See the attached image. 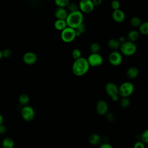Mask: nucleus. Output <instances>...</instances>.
<instances>
[{"mask_svg": "<svg viewBox=\"0 0 148 148\" xmlns=\"http://www.w3.org/2000/svg\"><path fill=\"white\" fill-rule=\"evenodd\" d=\"M3 148H13L14 143L13 140L10 138H5L2 142Z\"/></svg>", "mask_w": 148, "mask_h": 148, "instance_id": "nucleus-21", "label": "nucleus"}, {"mask_svg": "<svg viewBox=\"0 0 148 148\" xmlns=\"http://www.w3.org/2000/svg\"><path fill=\"white\" fill-rule=\"evenodd\" d=\"M106 119H108V121L112 122L114 120V117L112 113H109L106 114Z\"/></svg>", "mask_w": 148, "mask_h": 148, "instance_id": "nucleus-34", "label": "nucleus"}, {"mask_svg": "<svg viewBox=\"0 0 148 148\" xmlns=\"http://www.w3.org/2000/svg\"><path fill=\"white\" fill-rule=\"evenodd\" d=\"M139 35H140V34L138 31L134 30V29L131 30L127 33V39L130 42H135L136 40H138V39L139 38Z\"/></svg>", "mask_w": 148, "mask_h": 148, "instance_id": "nucleus-15", "label": "nucleus"}, {"mask_svg": "<svg viewBox=\"0 0 148 148\" xmlns=\"http://www.w3.org/2000/svg\"><path fill=\"white\" fill-rule=\"evenodd\" d=\"M120 44L121 43L119 41L118 39L116 38L110 39L107 43L108 47L113 50H116L117 49H119Z\"/></svg>", "mask_w": 148, "mask_h": 148, "instance_id": "nucleus-17", "label": "nucleus"}, {"mask_svg": "<svg viewBox=\"0 0 148 148\" xmlns=\"http://www.w3.org/2000/svg\"><path fill=\"white\" fill-rule=\"evenodd\" d=\"M66 8H67V9L69 12V13L79 10L78 5L73 2H69V3L67 5Z\"/></svg>", "mask_w": 148, "mask_h": 148, "instance_id": "nucleus-27", "label": "nucleus"}, {"mask_svg": "<svg viewBox=\"0 0 148 148\" xmlns=\"http://www.w3.org/2000/svg\"><path fill=\"white\" fill-rule=\"evenodd\" d=\"M126 74L128 77L130 79H134L138 76L139 74V70L136 67L131 66L127 69Z\"/></svg>", "mask_w": 148, "mask_h": 148, "instance_id": "nucleus-18", "label": "nucleus"}, {"mask_svg": "<svg viewBox=\"0 0 148 148\" xmlns=\"http://www.w3.org/2000/svg\"><path fill=\"white\" fill-rule=\"evenodd\" d=\"M120 105L122 108H127L130 105V101L128 97H123V98L120 101Z\"/></svg>", "mask_w": 148, "mask_h": 148, "instance_id": "nucleus-28", "label": "nucleus"}, {"mask_svg": "<svg viewBox=\"0 0 148 148\" xmlns=\"http://www.w3.org/2000/svg\"><path fill=\"white\" fill-rule=\"evenodd\" d=\"M134 91V86L131 82H124L119 87V95L122 97H128Z\"/></svg>", "mask_w": 148, "mask_h": 148, "instance_id": "nucleus-5", "label": "nucleus"}, {"mask_svg": "<svg viewBox=\"0 0 148 148\" xmlns=\"http://www.w3.org/2000/svg\"><path fill=\"white\" fill-rule=\"evenodd\" d=\"M3 116L0 114V125L3 124Z\"/></svg>", "mask_w": 148, "mask_h": 148, "instance_id": "nucleus-40", "label": "nucleus"}, {"mask_svg": "<svg viewBox=\"0 0 148 148\" xmlns=\"http://www.w3.org/2000/svg\"><path fill=\"white\" fill-rule=\"evenodd\" d=\"M94 6H99L102 2V0H91Z\"/></svg>", "mask_w": 148, "mask_h": 148, "instance_id": "nucleus-36", "label": "nucleus"}, {"mask_svg": "<svg viewBox=\"0 0 148 148\" xmlns=\"http://www.w3.org/2000/svg\"><path fill=\"white\" fill-rule=\"evenodd\" d=\"M60 37L61 40L66 43L72 42L77 37L76 31L74 28L69 27H66L64 29L61 31Z\"/></svg>", "mask_w": 148, "mask_h": 148, "instance_id": "nucleus-4", "label": "nucleus"}, {"mask_svg": "<svg viewBox=\"0 0 148 148\" xmlns=\"http://www.w3.org/2000/svg\"><path fill=\"white\" fill-rule=\"evenodd\" d=\"M110 6L113 10L119 9L120 8V3L119 0H112L110 3Z\"/></svg>", "mask_w": 148, "mask_h": 148, "instance_id": "nucleus-31", "label": "nucleus"}, {"mask_svg": "<svg viewBox=\"0 0 148 148\" xmlns=\"http://www.w3.org/2000/svg\"><path fill=\"white\" fill-rule=\"evenodd\" d=\"M99 148H113L112 146L108 143H103L101 144Z\"/></svg>", "mask_w": 148, "mask_h": 148, "instance_id": "nucleus-35", "label": "nucleus"}, {"mask_svg": "<svg viewBox=\"0 0 148 148\" xmlns=\"http://www.w3.org/2000/svg\"><path fill=\"white\" fill-rule=\"evenodd\" d=\"M140 139L141 141L144 143H148V130H146L144 131L140 135Z\"/></svg>", "mask_w": 148, "mask_h": 148, "instance_id": "nucleus-30", "label": "nucleus"}, {"mask_svg": "<svg viewBox=\"0 0 148 148\" xmlns=\"http://www.w3.org/2000/svg\"><path fill=\"white\" fill-rule=\"evenodd\" d=\"M83 13H82L80 10L69 13L65 20L68 27L74 29L81 24L83 23Z\"/></svg>", "mask_w": 148, "mask_h": 148, "instance_id": "nucleus-2", "label": "nucleus"}, {"mask_svg": "<svg viewBox=\"0 0 148 148\" xmlns=\"http://www.w3.org/2000/svg\"><path fill=\"white\" fill-rule=\"evenodd\" d=\"M142 21L140 18L138 16H134L131 18L130 23L132 26L134 27H138L141 24Z\"/></svg>", "mask_w": 148, "mask_h": 148, "instance_id": "nucleus-24", "label": "nucleus"}, {"mask_svg": "<svg viewBox=\"0 0 148 148\" xmlns=\"http://www.w3.org/2000/svg\"><path fill=\"white\" fill-rule=\"evenodd\" d=\"M67 27L68 25L65 20L56 19V20L54 23V27L57 31H61Z\"/></svg>", "mask_w": 148, "mask_h": 148, "instance_id": "nucleus-16", "label": "nucleus"}, {"mask_svg": "<svg viewBox=\"0 0 148 148\" xmlns=\"http://www.w3.org/2000/svg\"><path fill=\"white\" fill-rule=\"evenodd\" d=\"M68 14V13L65 8L59 7H57L54 13V16L56 19L59 20H66Z\"/></svg>", "mask_w": 148, "mask_h": 148, "instance_id": "nucleus-14", "label": "nucleus"}, {"mask_svg": "<svg viewBox=\"0 0 148 148\" xmlns=\"http://www.w3.org/2000/svg\"><path fill=\"white\" fill-rule=\"evenodd\" d=\"M72 57L74 60H76L82 57V53L79 49H74L72 51Z\"/></svg>", "mask_w": 148, "mask_h": 148, "instance_id": "nucleus-29", "label": "nucleus"}, {"mask_svg": "<svg viewBox=\"0 0 148 148\" xmlns=\"http://www.w3.org/2000/svg\"><path fill=\"white\" fill-rule=\"evenodd\" d=\"M2 58V51L0 50V60H1Z\"/></svg>", "mask_w": 148, "mask_h": 148, "instance_id": "nucleus-41", "label": "nucleus"}, {"mask_svg": "<svg viewBox=\"0 0 148 148\" xmlns=\"http://www.w3.org/2000/svg\"><path fill=\"white\" fill-rule=\"evenodd\" d=\"M119 49L121 54L125 56H131L136 53L137 47L135 42L126 40L120 44Z\"/></svg>", "mask_w": 148, "mask_h": 148, "instance_id": "nucleus-3", "label": "nucleus"}, {"mask_svg": "<svg viewBox=\"0 0 148 148\" xmlns=\"http://www.w3.org/2000/svg\"><path fill=\"white\" fill-rule=\"evenodd\" d=\"M6 127L5 125H3V124L2 125H0V134H4L5 133V132L6 131Z\"/></svg>", "mask_w": 148, "mask_h": 148, "instance_id": "nucleus-37", "label": "nucleus"}, {"mask_svg": "<svg viewBox=\"0 0 148 148\" xmlns=\"http://www.w3.org/2000/svg\"><path fill=\"white\" fill-rule=\"evenodd\" d=\"M88 141L92 145H98L101 142V138L99 135L93 134L90 135L88 138Z\"/></svg>", "mask_w": 148, "mask_h": 148, "instance_id": "nucleus-19", "label": "nucleus"}, {"mask_svg": "<svg viewBox=\"0 0 148 148\" xmlns=\"http://www.w3.org/2000/svg\"><path fill=\"white\" fill-rule=\"evenodd\" d=\"M95 109L97 113L100 115H105L107 113L108 110V105L107 102L103 100H99L95 106Z\"/></svg>", "mask_w": 148, "mask_h": 148, "instance_id": "nucleus-11", "label": "nucleus"}, {"mask_svg": "<svg viewBox=\"0 0 148 148\" xmlns=\"http://www.w3.org/2000/svg\"><path fill=\"white\" fill-rule=\"evenodd\" d=\"M108 61L111 65L113 66H119L123 61L122 54L117 50H114L109 54Z\"/></svg>", "mask_w": 148, "mask_h": 148, "instance_id": "nucleus-9", "label": "nucleus"}, {"mask_svg": "<svg viewBox=\"0 0 148 148\" xmlns=\"http://www.w3.org/2000/svg\"><path fill=\"white\" fill-rule=\"evenodd\" d=\"M54 2L57 7L65 8L69 3L70 0H54Z\"/></svg>", "mask_w": 148, "mask_h": 148, "instance_id": "nucleus-23", "label": "nucleus"}, {"mask_svg": "<svg viewBox=\"0 0 148 148\" xmlns=\"http://www.w3.org/2000/svg\"><path fill=\"white\" fill-rule=\"evenodd\" d=\"M90 67L87 58L81 57L75 60L72 69L74 75L77 76H81L85 75L88 71Z\"/></svg>", "mask_w": 148, "mask_h": 148, "instance_id": "nucleus-1", "label": "nucleus"}, {"mask_svg": "<svg viewBox=\"0 0 148 148\" xmlns=\"http://www.w3.org/2000/svg\"><path fill=\"white\" fill-rule=\"evenodd\" d=\"M111 98H112V99L113 101H117L118 99H119V95H114V96L112 97Z\"/></svg>", "mask_w": 148, "mask_h": 148, "instance_id": "nucleus-39", "label": "nucleus"}, {"mask_svg": "<svg viewBox=\"0 0 148 148\" xmlns=\"http://www.w3.org/2000/svg\"><path fill=\"white\" fill-rule=\"evenodd\" d=\"M87 60L90 66L97 67L101 65L103 63V57L102 56L97 53H91L87 58Z\"/></svg>", "mask_w": 148, "mask_h": 148, "instance_id": "nucleus-7", "label": "nucleus"}, {"mask_svg": "<svg viewBox=\"0 0 148 148\" xmlns=\"http://www.w3.org/2000/svg\"><path fill=\"white\" fill-rule=\"evenodd\" d=\"M134 148H145V143L142 141H138L135 143Z\"/></svg>", "mask_w": 148, "mask_h": 148, "instance_id": "nucleus-33", "label": "nucleus"}, {"mask_svg": "<svg viewBox=\"0 0 148 148\" xmlns=\"http://www.w3.org/2000/svg\"><path fill=\"white\" fill-rule=\"evenodd\" d=\"M23 60L25 64L27 65H32L37 61L38 57L35 53L32 51H28L24 54Z\"/></svg>", "mask_w": 148, "mask_h": 148, "instance_id": "nucleus-10", "label": "nucleus"}, {"mask_svg": "<svg viewBox=\"0 0 148 148\" xmlns=\"http://www.w3.org/2000/svg\"><path fill=\"white\" fill-rule=\"evenodd\" d=\"M100 49H101L100 45L97 42L92 43L90 46V50L91 52L92 53H99Z\"/></svg>", "mask_w": 148, "mask_h": 148, "instance_id": "nucleus-25", "label": "nucleus"}, {"mask_svg": "<svg viewBox=\"0 0 148 148\" xmlns=\"http://www.w3.org/2000/svg\"><path fill=\"white\" fill-rule=\"evenodd\" d=\"M0 148H3V147H0Z\"/></svg>", "mask_w": 148, "mask_h": 148, "instance_id": "nucleus-42", "label": "nucleus"}, {"mask_svg": "<svg viewBox=\"0 0 148 148\" xmlns=\"http://www.w3.org/2000/svg\"><path fill=\"white\" fill-rule=\"evenodd\" d=\"M105 91L107 94L112 97L116 95H119V87L113 83H108L105 86Z\"/></svg>", "mask_w": 148, "mask_h": 148, "instance_id": "nucleus-13", "label": "nucleus"}, {"mask_svg": "<svg viewBox=\"0 0 148 148\" xmlns=\"http://www.w3.org/2000/svg\"><path fill=\"white\" fill-rule=\"evenodd\" d=\"M75 29L76 31V36H78L85 32L86 27V25L83 23H82L80 25H79L78 27H77Z\"/></svg>", "mask_w": 148, "mask_h": 148, "instance_id": "nucleus-26", "label": "nucleus"}, {"mask_svg": "<svg viewBox=\"0 0 148 148\" xmlns=\"http://www.w3.org/2000/svg\"><path fill=\"white\" fill-rule=\"evenodd\" d=\"M118 40H119V41L120 42V43H122L124 42L125 41H126V38H125L124 36H120V37L118 39Z\"/></svg>", "mask_w": 148, "mask_h": 148, "instance_id": "nucleus-38", "label": "nucleus"}, {"mask_svg": "<svg viewBox=\"0 0 148 148\" xmlns=\"http://www.w3.org/2000/svg\"><path fill=\"white\" fill-rule=\"evenodd\" d=\"M139 29V33L143 35H147L148 34V22L147 21H144L142 22L141 24L138 27Z\"/></svg>", "mask_w": 148, "mask_h": 148, "instance_id": "nucleus-20", "label": "nucleus"}, {"mask_svg": "<svg viewBox=\"0 0 148 148\" xmlns=\"http://www.w3.org/2000/svg\"><path fill=\"white\" fill-rule=\"evenodd\" d=\"M78 8L82 13L88 14L94 10L95 6L91 0H80Z\"/></svg>", "mask_w": 148, "mask_h": 148, "instance_id": "nucleus-6", "label": "nucleus"}, {"mask_svg": "<svg viewBox=\"0 0 148 148\" xmlns=\"http://www.w3.org/2000/svg\"><path fill=\"white\" fill-rule=\"evenodd\" d=\"M21 115L25 121H31L35 117V111L31 106L25 105L21 110Z\"/></svg>", "mask_w": 148, "mask_h": 148, "instance_id": "nucleus-8", "label": "nucleus"}, {"mask_svg": "<svg viewBox=\"0 0 148 148\" xmlns=\"http://www.w3.org/2000/svg\"><path fill=\"white\" fill-rule=\"evenodd\" d=\"M2 57L5 58H9L12 54V52L9 49H5L3 51H2Z\"/></svg>", "mask_w": 148, "mask_h": 148, "instance_id": "nucleus-32", "label": "nucleus"}, {"mask_svg": "<svg viewBox=\"0 0 148 148\" xmlns=\"http://www.w3.org/2000/svg\"><path fill=\"white\" fill-rule=\"evenodd\" d=\"M18 101L19 103L23 106L27 105L29 102V97L27 94H23L20 95L18 98Z\"/></svg>", "mask_w": 148, "mask_h": 148, "instance_id": "nucleus-22", "label": "nucleus"}, {"mask_svg": "<svg viewBox=\"0 0 148 148\" xmlns=\"http://www.w3.org/2000/svg\"><path fill=\"white\" fill-rule=\"evenodd\" d=\"M112 17L114 21L117 23H121L123 22L125 18V14L120 9L114 10L112 13Z\"/></svg>", "mask_w": 148, "mask_h": 148, "instance_id": "nucleus-12", "label": "nucleus"}]
</instances>
